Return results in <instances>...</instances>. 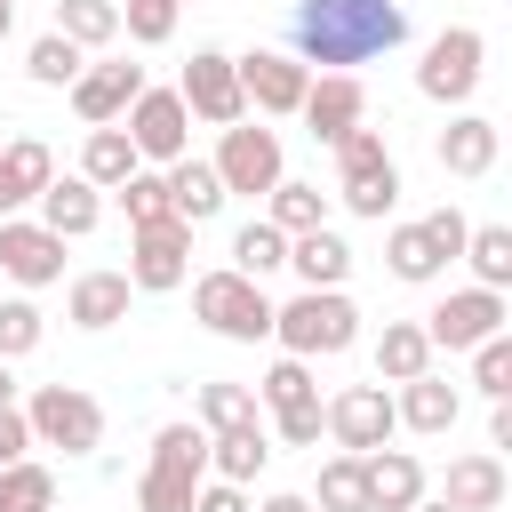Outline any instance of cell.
<instances>
[{"label":"cell","mask_w":512,"mask_h":512,"mask_svg":"<svg viewBox=\"0 0 512 512\" xmlns=\"http://www.w3.org/2000/svg\"><path fill=\"white\" fill-rule=\"evenodd\" d=\"M288 56L296 64H328V72H352L368 56H392L408 40V8L400 0H296L288 16Z\"/></svg>","instance_id":"obj_1"},{"label":"cell","mask_w":512,"mask_h":512,"mask_svg":"<svg viewBox=\"0 0 512 512\" xmlns=\"http://www.w3.org/2000/svg\"><path fill=\"white\" fill-rule=\"evenodd\" d=\"M200 480H208V432L200 424H160L152 464L136 472V512H192Z\"/></svg>","instance_id":"obj_2"},{"label":"cell","mask_w":512,"mask_h":512,"mask_svg":"<svg viewBox=\"0 0 512 512\" xmlns=\"http://www.w3.org/2000/svg\"><path fill=\"white\" fill-rule=\"evenodd\" d=\"M272 336H280V352H296V360H336V352H352L360 312H352L344 288H304V296L272 304Z\"/></svg>","instance_id":"obj_3"},{"label":"cell","mask_w":512,"mask_h":512,"mask_svg":"<svg viewBox=\"0 0 512 512\" xmlns=\"http://www.w3.org/2000/svg\"><path fill=\"white\" fill-rule=\"evenodd\" d=\"M336 200L352 208V216H392V200H400V168H392V152H384V128H352V136H336Z\"/></svg>","instance_id":"obj_4"},{"label":"cell","mask_w":512,"mask_h":512,"mask_svg":"<svg viewBox=\"0 0 512 512\" xmlns=\"http://www.w3.org/2000/svg\"><path fill=\"white\" fill-rule=\"evenodd\" d=\"M192 312L224 336V344H264L272 336V296H264V280H248V272H200L192 280Z\"/></svg>","instance_id":"obj_5"},{"label":"cell","mask_w":512,"mask_h":512,"mask_svg":"<svg viewBox=\"0 0 512 512\" xmlns=\"http://www.w3.org/2000/svg\"><path fill=\"white\" fill-rule=\"evenodd\" d=\"M24 424H32V448H64V456L104 448V408H96V392H80V384H40V392L24 400Z\"/></svg>","instance_id":"obj_6"},{"label":"cell","mask_w":512,"mask_h":512,"mask_svg":"<svg viewBox=\"0 0 512 512\" xmlns=\"http://www.w3.org/2000/svg\"><path fill=\"white\" fill-rule=\"evenodd\" d=\"M184 272H192V224H184V216L128 224V288H136V296L184 288Z\"/></svg>","instance_id":"obj_7"},{"label":"cell","mask_w":512,"mask_h":512,"mask_svg":"<svg viewBox=\"0 0 512 512\" xmlns=\"http://www.w3.org/2000/svg\"><path fill=\"white\" fill-rule=\"evenodd\" d=\"M128 120V144H136V160H152V168H168V160H184L192 152V112H184V96L176 88H136V104L120 112Z\"/></svg>","instance_id":"obj_8"},{"label":"cell","mask_w":512,"mask_h":512,"mask_svg":"<svg viewBox=\"0 0 512 512\" xmlns=\"http://www.w3.org/2000/svg\"><path fill=\"white\" fill-rule=\"evenodd\" d=\"M512 312H504V288H456V296H440L432 312H424V336H432V352H472L480 336H496Z\"/></svg>","instance_id":"obj_9"},{"label":"cell","mask_w":512,"mask_h":512,"mask_svg":"<svg viewBox=\"0 0 512 512\" xmlns=\"http://www.w3.org/2000/svg\"><path fill=\"white\" fill-rule=\"evenodd\" d=\"M480 56H488V40H480L472 24H448V32L424 48V64H416V88H424L432 104H464V96L480 88Z\"/></svg>","instance_id":"obj_10"},{"label":"cell","mask_w":512,"mask_h":512,"mask_svg":"<svg viewBox=\"0 0 512 512\" xmlns=\"http://www.w3.org/2000/svg\"><path fill=\"white\" fill-rule=\"evenodd\" d=\"M176 96H184V112H192V120H208V128L248 120V96H240V72H232V56H224V48H192V64H184Z\"/></svg>","instance_id":"obj_11"},{"label":"cell","mask_w":512,"mask_h":512,"mask_svg":"<svg viewBox=\"0 0 512 512\" xmlns=\"http://www.w3.org/2000/svg\"><path fill=\"white\" fill-rule=\"evenodd\" d=\"M208 168H216L224 192H272V184H280V136H272L264 120H232Z\"/></svg>","instance_id":"obj_12"},{"label":"cell","mask_w":512,"mask_h":512,"mask_svg":"<svg viewBox=\"0 0 512 512\" xmlns=\"http://www.w3.org/2000/svg\"><path fill=\"white\" fill-rule=\"evenodd\" d=\"M320 424L336 432V448H344V456H368V448H384V440L400 432V416H392V392H384V384H344V392L320 408Z\"/></svg>","instance_id":"obj_13"},{"label":"cell","mask_w":512,"mask_h":512,"mask_svg":"<svg viewBox=\"0 0 512 512\" xmlns=\"http://www.w3.org/2000/svg\"><path fill=\"white\" fill-rule=\"evenodd\" d=\"M232 72H240V96L256 104V112H296L304 104V88H312V64H296L288 48H248V56H232Z\"/></svg>","instance_id":"obj_14"},{"label":"cell","mask_w":512,"mask_h":512,"mask_svg":"<svg viewBox=\"0 0 512 512\" xmlns=\"http://www.w3.org/2000/svg\"><path fill=\"white\" fill-rule=\"evenodd\" d=\"M0 272L16 288H48L64 280V240L48 224H24V216H0Z\"/></svg>","instance_id":"obj_15"},{"label":"cell","mask_w":512,"mask_h":512,"mask_svg":"<svg viewBox=\"0 0 512 512\" xmlns=\"http://www.w3.org/2000/svg\"><path fill=\"white\" fill-rule=\"evenodd\" d=\"M296 112H304V128H312L320 144H336V136H352V128L368 120V88H360L352 72H320Z\"/></svg>","instance_id":"obj_16"},{"label":"cell","mask_w":512,"mask_h":512,"mask_svg":"<svg viewBox=\"0 0 512 512\" xmlns=\"http://www.w3.org/2000/svg\"><path fill=\"white\" fill-rule=\"evenodd\" d=\"M136 88H144V64H80L72 112H80L88 128H104V120H120V112L136 104Z\"/></svg>","instance_id":"obj_17"},{"label":"cell","mask_w":512,"mask_h":512,"mask_svg":"<svg viewBox=\"0 0 512 512\" xmlns=\"http://www.w3.org/2000/svg\"><path fill=\"white\" fill-rule=\"evenodd\" d=\"M392 416L408 424V432H424V440H440V432H456V416H464V392L448 384V376H408L400 384V400H392Z\"/></svg>","instance_id":"obj_18"},{"label":"cell","mask_w":512,"mask_h":512,"mask_svg":"<svg viewBox=\"0 0 512 512\" xmlns=\"http://www.w3.org/2000/svg\"><path fill=\"white\" fill-rule=\"evenodd\" d=\"M96 216H104V192H96L88 176H48V184H40V224H48L56 240H88Z\"/></svg>","instance_id":"obj_19"},{"label":"cell","mask_w":512,"mask_h":512,"mask_svg":"<svg viewBox=\"0 0 512 512\" xmlns=\"http://www.w3.org/2000/svg\"><path fill=\"white\" fill-rule=\"evenodd\" d=\"M360 472H368V512H408L416 496H424V464L408 456V448H368L360 456Z\"/></svg>","instance_id":"obj_20"},{"label":"cell","mask_w":512,"mask_h":512,"mask_svg":"<svg viewBox=\"0 0 512 512\" xmlns=\"http://www.w3.org/2000/svg\"><path fill=\"white\" fill-rule=\"evenodd\" d=\"M48 176H56V152H48L40 136H16V144H0V216L32 208Z\"/></svg>","instance_id":"obj_21"},{"label":"cell","mask_w":512,"mask_h":512,"mask_svg":"<svg viewBox=\"0 0 512 512\" xmlns=\"http://www.w3.org/2000/svg\"><path fill=\"white\" fill-rule=\"evenodd\" d=\"M496 144H504V136H496L488 112H456V120L440 128V168H448V176H488V168H496Z\"/></svg>","instance_id":"obj_22"},{"label":"cell","mask_w":512,"mask_h":512,"mask_svg":"<svg viewBox=\"0 0 512 512\" xmlns=\"http://www.w3.org/2000/svg\"><path fill=\"white\" fill-rule=\"evenodd\" d=\"M128 272H80L72 280V296H64V320L72 328H120L128 320Z\"/></svg>","instance_id":"obj_23"},{"label":"cell","mask_w":512,"mask_h":512,"mask_svg":"<svg viewBox=\"0 0 512 512\" xmlns=\"http://www.w3.org/2000/svg\"><path fill=\"white\" fill-rule=\"evenodd\" d=\"M160 176H168V216H184V224H208V216L232 200V192L216 184V168H208V160H192V152H184V160H168Z\"/></svg>","instance_id":"obj_24"},{"label":"cell","mask_w":512,"mask_h":512,"mask_svg":"<svg viewBox=\"0 0 512 512\" xmlns=\"http://www.w3.org/2000/svg\"><path fill=\"white\" fill-rule=\"evenodd\" d=\"M288 272H296L304 288H344V272H352V248H344V232H328V224L296 232V240H288Z\"/></svg>","instance_id":"obj_25"},{"label":"cell","mask_w":512,"mask_h":512,"mask_svg":"<svg viewBox=\"0 0 512 512\" xmlns=\"http://www.w3.org/2000/svg\"><path fill=\"white\" fill-rule=\"evenodd\" d=\"M456 512H504V496H512V480H504V464L496 456H456L448 464V488H440Z\"/></svg>","instance_id":"obj_26"},{"label":"cell","mask_w":512,"mask_h":512,"mask_svg":"<svg viewBox=\"0 0 512 512\" xmlns=\"http://www.w3.org/2000/svg\"><path fill=\"white\" fill-rule=\"evenodd\" d=\"M424 368H432L424 320H384V336H376V384H408V376H424Z\"/></svg>","instance_id":"obj_27"},{"label":"cell","mask_w":512,"mask_h":512,"mask_svg":"<svg viewBox=\"0 0 512 512\" xmlns=\"http://www.w3.org/2000/svg\"><path fill=\"white\" fill-rule=\"evenodd\" d=\"M264 464H272V432H264V424H232V432L208 440V472H216V480H240V488H248Z\"/></svg>","instance_id":"obj_28"},{"label":"cell","mask_w":512,"mask_h":512,"mask_svg":"<svg viewBox=\"0 0 512 512\" xmlns=\"http://www.w3.org/2000/svg\"><path fill=\"white\" fill-rule=\"evenodd\" d=\"M128 168H144V160H136V144H128V128H112V120H104V128H88V144H80V176H88L96 192H112Z\"/></svg>","instance_id":"obj_29"},{"label":"cell","mask_w":512,"mask_h":512,"mask_svg":"<svg viewBox=\"0 0 512 512\" xmlns=\"http://www.w3.org/2000/svg\"><path fill=\"white\" fill-rule=\"evenodd\" d=\"M264 200H272L264 216H272L288 240H296V232H312V224H328V192H320V184H296V176H280Z\"/></svg>","instance_id":"obj_30"},{"label":"cell","mask_w":512,"mask_h":512,"mask_svg":"<svg viewBox=\"0 0 512 512\" xmlns=\"http://www.w3.org/2000/svg\"><path fill=\"white\" fill-rule=\"evenodd\" d=\"M280 264H288V232H280L272 216H256V224H240V232H232V272L264 280V272H280Z\"/></svg>","instance_id":"obj_31"},{"label":"cell","mask_w":512,"mask_h":512,"mask_svg":"<svg viewBox=\"0 0 512 512\" xmlns=\"http://www.w3.org/2000/svg\"><path fill=\"white\" fill-rule=\"evenodd\" d=\"M384 264H392V280H416V288L448 272V256L424 240V224H392V240H384Z\"/></svg>","instance_id":"obj_32"},{"label":"cell","mask_w":512,"mask_h":512,"mask_svg":"<svg viewBox=\"0 0 512 512\" xmlns=\"http://www.w3.org/2000/svg\"><path fill=\"white\" fill-rule=\"evenodd\" d=\"M56 32L72 48H112L120 40V8L112 0H56Z\"/></svg>","instance_id":"obj_33"},{"label":"cell","mask_w":512,"mask_h":512,"mask_svg":"<svg viewBox=\"0 0 512 512\" xmlns=\"http://www.w3.org/2000/svg\"><path fill=\"white\" fill-rule=\"evenodd\" d=\"M464 264L480 288H512V232L504 224H472L464 232Z\"/></svg>","instance_id":"obj_34"},{"label":"cell","mask_w":512,"mask_h":512,"mask_svg":"<svg viewBox=\"0 0 512 512\" xmlns=\"http://www.w3.org/2000/svg\"><path fill=\"white\" fill-rule=\"evenodd\" d=\"M312 512H368V472H360V456H328V464H320Z\"/></svg>","instance_id":"obj_35"},{"label":"cell","mask_w":512,"mask_h":512,"mask_svg":"<svg viewBox=\"0 0 512 512\" xmlns=\"http://www.w3.org/2000/svg\"><path fill=\"white\" fill-rule=\"evenodd\" d=\"M48 504H56V472L48 464H32V456L0 464V512H48Z\"/></svg>","instance_id":"obj_36"},{"label":"cell","mask_w":512,"mask_h":512,"mask_svg":"<svg viewBox=\"0 0 512 512\" xmlns=\"http://www.w3.org/2000/svg\"><path fill=\"white\" fill-rule=\"evenodd\" d=\"M296 400H320V384H312V360L280 352V360L256 376V408H296Z\"/></svg>","instance_id":"obj_37"},{"label":"cell","mask_w":512,"mask_h":512,"mask_svg":"<svg viewBox=\"0 0 512 512\" xmlns=\"http://www.w3.org/2000/svg\"><path fill=\"white\" fill-rule=\"evenodd\" d=\"M80 64H88V48H72L64 32H40V40H32V56H24V72H32L40 88H72V80H80Z\"/></svg>","instance_id":"obj_38"},{"label":"cell","mask_w":512,"mask_h":512,"mask_svg":"<svg viewBox=\"0 0 512 512\" xmlns=\"http://www.w3.org/2000/svg\"><path fill=\"white\" fill-rule=\"evenodd\" d=\"M112 200L128 208V224H160V216H168V176H160V168H128V176L112 184Z\"/></svg>","instance_id":"obj_39"},{"label":"cell","mask_w":512,"mask_h":512,"mask_svg":"<svg viewBox=\"0 0 512 512\" xmlns=\"http://www.w3.org/2000/svg\"><path fill=\"white\" fill-rule=\"evenodd\" d=\"M256 424V384H200V432Z\"/></svg>","instance_id":"obj_40"},{"label":"cell","mask_w":512,"mask_h":512,"mask_svg":"<svg viewBox=\"0 0 512 512\" xmlns=\"http://www.w3.org/2000/svg\"><path fill=\"white\" fill-rule=\"evenodd\" d=\"M176 16H184V0H128L120 8V32L136 48H160V40H176Z\"/></svg>","instance_id":"obj_41"},{"label":"cell","mask_w":512,"mask_h":512,"mask_svg":"<svg viewBox=\"0 0 512 512\" xmlns=\"http://www.w3.org/2000/svg\"><path fill=\"white\" fill-rule=\"evenodd\" d=\"M472 384H480L488 400H512V336H504V328L472 344Z\"/></svg>","instance_id":"obj_42"},{"label":"cell","mask_w":512,"mask_h":512,"mask_svg":"<svg viewBox=\"0 0 512 512\" xmlns=\"http://www.w3.org/2000/svg\"><path fill=\"white\" fill-rule=\"evenodd\" d=\"M40 336H48L40 304H32V296H8V304H0V360H24Z\"/></svg>","instance_id":"obj_43"},{"label":"cell","mask_w":512,"mask_h":512,"mask_svg":"<svg viewBox=\"0 0 512 512\" xmlns=\"http://www.w3.org/2000/svg\"><path fill=\"white\" fill-rule=\"evenodd\" d=\"M328 424H320V400H296V408H272V440L280 448H312Z\"/></svg>","instance_id":"obj_44"},{"label":"cell","mask_w":512,"mask_h":512,"mask_svg":"<svg viewBox=\"0 0 512 512\" xmlns=\"http://www.w3.org/2000/svg\"><path fill=\"white\" fill-rule=\"evenodd\" d=\"M416 224H424V240H432L448 264L464 256V232H472V216H464V208H432V216H416Z\"/></svg>","instance_id":"obj_45"},{"label":"cell","mask_w":512,"mask_h":512,"mask_svg":"<svg viewBox=\"0 0 512 512\" xmlns=\"http://www.w3.org/2000/svg\"><path fill=\"white\" fill-rule=\"evenodd\" d=\"M192 512H256V496H248L240 480H216V472H208L200 496H192Z\"/></svg>","instance_id":"obj_46"},{"label":"cell","mask_w":512,"mask_h":512,"mask_svg":"<svg viewBox=\"0 0 512 512\" xmlns=\"http://www.w3.org/2000/svg\"><path fill=\"white\" fill-rule=\"evenodd\" d=\"M16 456H32V424H24V408L8 400V408H0V464H16Z\"/></svg>","instance_id":"obj_47"},{"label":"cell","mask_w":512,"mask_h":512,"mask_svg":"<svg viewBox=\"0 0 512 512\" xmlns=\"http://www.w3.org/2000/svg\"><path fill=\"white\" fill-rule=\"evenodd\" d=\"M256 512H312V496H288V488H280V496H264Z\"/></svg>","instance_id":"obj_48"},{"label":"cell","mask_w":512,"mask_h":512,"mask_svg":"<svg viewBox=\"0 0 512 512\" xmlns=\"http://www.w3.org/2000/svg\"><path fill=\"white\" fill-rule=\"evenodd\" d=\"M408 512H456V504H448V496H416Z\"/></svg>","instance_id":"obj_49"},{"label":"cell","mask_w":512,"mask_h":512,"mask_svg":"<svg viewBox=\"0 0 512 512\" xmlns=\"http://www.w3.org/2000/svg\"><path fill=\"white\" fill-rule=\"evenodd\" d=\"M8 32H16V0H0V40H8Z\"/></svg>","instance_id":"obj_50"},{"label":"cell","mask_w":512,"mask_h":512,"mask_svg":"<svg viewBox=\"0 0 512 512\" xmlns=\"http://www.w3.org/2000/svg\"><path fill=\"white\" fill-rule=\"evenodd\" d=\"M8 400H16V376H8V360H0V408H8Z\"/></svg>","instance_id":"obj_51"},{"label":"cell","mask_w":512,"mask_h":512,"mask_svg":"<svg viewBox=\"0 0 512 512\" xmlns=\"http://www.w3.org/2000/svg\"><path fill=\"white\" fill-rule=\"evenodd\" d=\"M48 512H56V504H48Z\"/></svg>","instance_id":"obj_52"}]
</instances>
